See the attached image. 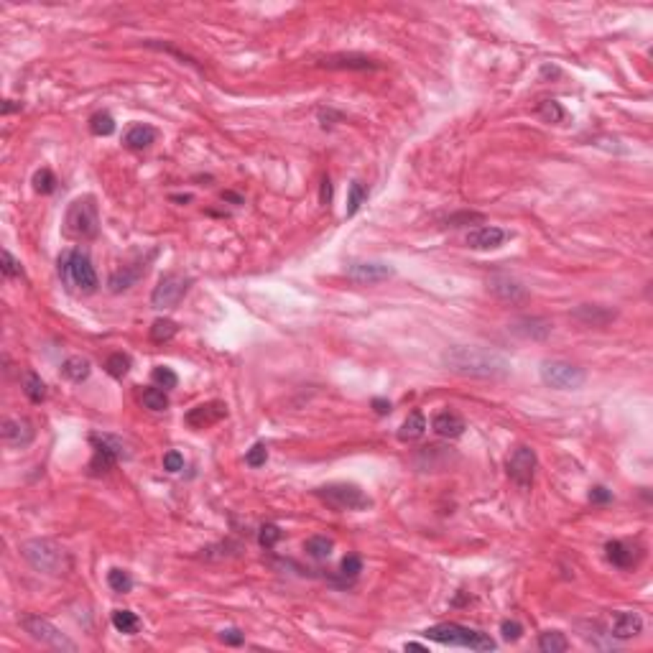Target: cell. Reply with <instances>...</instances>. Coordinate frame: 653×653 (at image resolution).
<instances>
[{
    "label": "cell",
    "mask_w": 653,
    "mask_h": 653,
    "mask_svg": "<svg viewBox=\"0 0 653 653\" xmlns=\"http://www.w3.org/2000/svg\"><path fill=\"white\" fill-rule=\"evenodd\" d=\"M442 363L465 378H485V380H501L510 376V360L488 347H470V345H457V347L444 350Z\"/></svg>",
    "instance_id": "1"
},
{
    "label": "cell",
    "mask_w": 653,
    "mask_h": 653,
    "mask_svg": "<svg viewBox=\"0 0 653 653\" xmlns=\"http://www.w3.org/2000/svg\"><path fill=\"white\" fill-rule=\"evenodd\" d=\"M426 641L442 645H459V648H470V651H495L498 643L492 641L490 635L483 630H474V628L459 626V623H439L424 630Z\"/></svg>",
    "instance_id": "2"
},
{
    "label": "cell",
    "mask_w": 653,
    "mask_h": 653,
    "mask_svg": "<svg viewBox=\"0 0 653 653\" xmlns=\"http://www.w3.org/2000/svg\"><path fill=\"white\" fill-rule=\"evenodd\" d=\"M21 556L26 559L36 572L59 577L69 569V559L62 546L54 544L51 538H28L21 544Z\"/></svg>",
    "instance_id": "3"
},
{
    "label": "cell",
    "mask_w": 653,
    "mask_h": 653,
    "mask_svg": "<svg viewBox=\"0 0 653 653\" xmlns=\"http://www.w3.org/2000/svg\"><path fill=\"white\" fill-rule=\"evenodd\" d=\"M59 273H62L64 284L69 288H74V291H80V294H92V291H98L100 286L90 255L82 251L64 253L62 258H59Z\"/></svg>",
    "instance_id": "4"
},
{
    "label": "cell",
    "mask_w": 653,
    "mask_h": 653,
    "mask_svg": "<svg viewBox=\"0 0 653 653\" xmlns=\"http://www.w3.org/2000/svg\"><path fill=\"white\" fill-rule=\"evenodd\" d=\"M64 233L72 240H92L100 233V212L92 197L74 199L67 217H64Z\"/></svg>",
    "instance_id": "5"
},
{
    "label": "cell",
    "mask_w": 653,
    "mask_h": 653,
    "mask_svg": "<svg viewBox=\"0 0 653 653\" xmlns=\"http://www.w3.org/2000/svg\"><path fill=\"white\" fill-rule=\"evenodd\" d=\"M314 495L334 510H367L373 505V501L360 490L358 485H350V483L322 485V488L314 490Z\"/></svg>",
    "instance_id": "6"
},
{
    "label": "cell",
    "mask_w": 653,
    "mask_h": 653,
    "mask_svg": "<svg viewBox=\"0 0 653 653\" xmlns=\"http://www.w3.org/2000/svg\"><path fill=\"white\" fill-rule=\"evenodd\" d=\"M21 628H23L34 641H38L41 645H49V648H54V651H67V653L77 651V643L69 641L54 623H49V620L41 615H23L21 617Z\"/></svg>",
    "instance_id": "7"
},
{
    "label": "cell",
    "mask_w": 653,
    "mask_h": 653,
    "mask_svg": "<svg viewBox=\"0 0 653 653\" xmlns=\"http://www.w3.org/2000/svg\"><path fill=\"white\" fill-rule=\"evenodd\" d=\"M541 380L556 391H577L584 385L587 373L580 365H572L566 360H544L541 363Z\"/></svg>",
    "instance_id": "8"
},
{
    "label": "cell",
    "mask_w": 653,
    "mask_h": 653,
    "mask_svg": "<svg viewBox=\"0 0 653 653\" xmlns=\"http://www.w3.org/2000/svg\"><path fill=\"white\" fill-rule=\"evenodd\" d=\"M189 286H192V281L184 276H179V273H166V276L156 284V288H153L151 294V304L156 306V309H169V306H176L187 296Z\"/></svg>",
    "instance_id": "9"
},
{
    "label": "cell",
    "mask_w": 653,
    "mask_h": 653,
    "mask_svg": "<svg viewBox=\"0 0 653 653\" xmlns=\"http://www.w3.org/2000/svg\"><path fill=\"white\" fill-rule=\"evenodd\" d=\"M536 452L531 447H526V444H520V447L513 449V455L508 457V477L513 480V483L518 485V488H531V483H534V474H536Z\"/></svg>",
    "instance_id": "10"
},
{
    "label": "cell",
    "mask_w": 653,
    "mask_h": 653,
    "mask_svg": "<svg viewBox=\"0 0 653 653\" xmlns=\"http://www.w3.org/2000/svg\"><path fill=\"white\" fill-rule=\"evenodd\" d=\"M92 447H95V457H92L90 467L95 472H108L117 465V459L123 457V442H117L113 437H100V434H92L90 437Z\"/></svg>",
    "instance_id": "11"
},
{
    "label": "cell",
    "mask_w": 653,
    "mask_h": 653,
    "mask_svg": "<svg viewBox=\"0 0 653 653\" xmlns=\"http://www.w3.org/2000/svg\"><path fill=\"white\" fill-rule=\"evenodd\" d=\"M345 273L355 284H380V281H388L393 276V268L388 263H380V260H360V263H350Z\"/></svg>",
    "instance_id": "12"
},
{
    "label": "cell",
    "mask_w": 653,
    "mask_h": 653,
    "mask_svg": "<svg viewBox=\"0 0 653 653\" xmlns=\"http://www.w3.org/2000/svg\"><path fill=\"white\" fill-rule=\"evenodd\" d=\"M508 238L510 233H505L503 227L483 225V227H477L472 233H467V245H470L472 251H495V248H501Z\"/></svg>",
    "instance_id": "13"
},
{
    "label": "cell",
    "mask_w": 653,
    "mask_h": 653,
    "mask_svg": "<svg viewBox=\"0 0 653 653\" xmlns=\"http://www.w3.org/2000/svg\"><path fill=\"white\" fill-rule=\"evenodd\" d=\"M605 554H608V559L615 564L617 569H633L643 559L641 546L628 544V541H608L605 544Z\"/></svg>",
    "instance_id": "14"
},
{
    "label": "cell",
    "mask_w": 653,
    "mask_h": 653,
    "mask_svg": "<svg viewBox=\"0 0 653 653\" xmlns=\"http://www.w3.org/2000/svg\"><path fill=\"white\" fill-rule=\"evenodd\" d=\"M508 330L513 332V334L523 337V340H546L554 327H551V322L544 319V317H518V319L510 322Z\"/></svg>",
    "instance_id": "15"
},
{
    "label": "cell",
    "mask_w": 653,
    "mask_h": 653,
    "mask_svg": "<svg viewBox=\"0 0 653 653\" xmlns=\"http://www.w3.org/2000/svg\"><path fill=\"white\" fill-rule=\"evenodd\" d=\"M643 630V617L638 612H630V610H620L612 615V623H610V635L615 641H630L635 635H641Z\"/></svg>",
    "instance_id": "16"
},
{
    "label": "cell",
    "mask_w": 653,
    "mask_h": 653,
    "mask_svg": "<svg viewBox=\"0 0 653 653\" xmlns=\"http://www.w3.org/2000/svg\"><path fill=\"white\" fill-rule=\"evenodd\" d=\"M615 317H617V312H612V309H608V306H599V304H582L572 312L574 322H580L582 327H595V330L608 327Z\"/></svg>",
    "instance_id": "17"
},
{
    "label": "cell",
    "mask_w": 653,
    "mask_h": 653,
    "mask_svg": "<svg viewBox=\"0 0 653 653\" xmlns=\"http://www.w3.org/2000/svg\"><path fill=\"white\" fill-rule=\"evenodd\" d=\"M225 416H227V406L220 401H212V403L194 406V409L187 413V424L192 429H207V426H212L217 421H222Z\"/></svg>",
    "instance_id": "18"
},
{
    "label": "cell",
    "mask_w": 653,
    "mask_h": 653,
    "mask_svg": "<svg viewBox=\"0 0 653 653\" xmlns=\"http://www.w3.org/2000/svg\"><path fill=\"white\" fill-rule=\"evenodd\" d=\"M34 434L36 431L31 426V421L26 419H5L0 426V437L10 447H28L34 442Z\"/></svg>",
    "instance_id": "19"
},
{
    "label": "cell",
    "mask_w": 653,
    "mask_h": 653,
    "mask_svg": "<svg viewBox=\"0 0 653 653\" xmlns=\"http://www.w3.org/2000/svg\"><path fill=\"white\" fill-rule=\"evenodd\" d=\"M488 288H490L492 294L498 296L501 301H510V304L528 299L526 286H520L518 281L510 278V276H492L490 281H488Z\"/></svg>",
    "instance_id": "20"
},
{
    "label": "cell",
    "mask_w": 653,
    "mask_h": 653,
    "mask_svg": "<svg viewBox=\"0 0 653 653\" xmlns=\"http://www.w3.org/2000/svg\"><path fill=\"white\" fill-rule=\"evenodd\" d=\"M431 429L437 431L439 437L457 439V437H462V434H465L467 424L457 411H442V413H437V416H434V421H431Z\"/></svg>",
    "instance_id": "21"
},
{
    "label": "cell",
    "mask_w": 653,
    "mask_h": 653,
    "mask_svg": "<svg viewBox=\"0 0 653 653\" xmlns=\"http://www.w3.org/2000/svg\"><path fill=\"white\" fill-rule=\"evenodd\" d=\"M319 64L327 69H376L378 67L373 59H367L363 54H334L322 59Z\"/></svg>",
    "instance_id": "22"
},
{
    "label": "cell",
    "mask_w": 653,
    "mask_h": 653,
    "mask_svg": "<svg viewBox=\"0 0 653 653\" xmlns=\"http://www.w3.org/2000/svg\"><path fill=\"white\" fill-rule=\"evenodd\" d=\"M156 128L146 126V123H135L133 128H128L126 133V146L128 148H133V151H144V148H148L151 144H156Z\"/></svg>",
    "instance_id": "23"
},
{
    "label": "cell",
    "mask_w": 653,
    "mask_h": 653,
    "mask_svg": "<svg viewBox=\"0 0 653 653\" xmlns=\"http://www.w3.org/2000/svg\"><path fill=\"white\" fill-rule=\"evenodd\" d=\"M424 431H426V419H424V413L413 411V413H409V419L401 424L398 439H401V442H416V439L424 437Z\"/></svg>",
    "instance_id": "24"
},
{
    "label": "cell",
    "mask_w": 653,
    "mask_h": 653,
    "mask_svg": "<svg viewBox=\"0 0 653 653\" xmlns=\"http://www.w3.org/2000/svg\"><path fill=\"white\" fill-rule=\"evenodd\" d=\"M90 373H92V365H90V360H84V358H67L62 363V376L67 378V380H72V383L87 380Z\"/></svg>",
    "instance_id": "25"
},
{
    "label": "cell",
    "mask_w": 653,
    "mask_h": 653,
    "mask_svg": "<svg viewBox=\"0 0 653 653\" xmlns=\"http://www.w3.org/2000/svg\"><path fill=\"white\" fill-rule=\"evenodd\" d=\"M538 648L544 653H564L569 648V641L566 635L559 633V630H544L538 635Z\"/></svg>",
    "instance_id": "26"
},
{
    "label": "cell",
    "mask_w": 653,
    "mask_h": 653,
    "mask_svg": "<svg viewBox=\"0 0 653 653\" xmlns=\"http://www.w3.org/2000/svg\"><path fill=\"white\" fill-rule=\"evenodd\" d=\"M113 628H115L117 633L133 635L138 633L141 620H138V615H135L133 610H115V612H113Z\"/></svg>",
    "instance_id": "27"
},
{
    "label": "cell",
    "mask_w": 653,
    "mask_h": 653,
    "mask_svg": "<svg viewBox=\"0 0 653 653\" xmlns=\"http://www.w3.org/2000/svg\"><path fill=\"white\" fill-rule=\"evenodd\" d=\"M138 276H141V271H138V268L130 271L128 266H123V268L115 271V273L110 276V291H115V294H120V291H128V288H130L135 281H138Z\"/></svg>",
    "instance_id": "28"
},
{
    "label": "cell",
    "mask_w": 653,
    "mask_h": 653,
    "mask_svg": "<svg viewBox=\"0 0 653 653\" xmlns=\"http://www.w3.org/2000/svg\"><path fill=\"white\" fill-rule=\"evenodd\" d=\"M332 549H334V544H332V538L327 536H312V538H306V544H304V551L312 556V559H317V562L327 559V556L332 554Z\"/></svg>",
    "instance_id": "29"
},
{
    "label": "cell",
    "mask_w": 653,
    "mask_h": 653,
    "mask_svg": "<svg viewBox=\"0 0 653 653\" xmlns=\"http://www.w3.org/2000/svg\"><path fill=\"white\" fill-rule=\"evenodd\" d=\"M23 393L28 396V401H31V403H41L46 398L44 380H41L36 373H31V370H28L26 376H23Z\"/></svg>",
    "instance_id": "30"
},
{
    "label": "cell",
    "mask_w": 653,
    "mask_h": 653,
    "mask_svg": "<svg viewBox=\"0 0 653 653\" xmlns=\"http://www.w3.org/2000/svg\"><path fill=\"white\" fill-rule=\"evenodd\" d=\"M176 332H179L176 322H171V319H156V322L151 324V340L156 342V345H163V342L174 340Z\"/></svg>",
    "instance_id": "31"
},
{
    "label": "cell",
    "mask_w": 653,
    "mask_h": 653,
    "mask_svg": "<svg viewBox=\"0 0 653 653\" xmlns=\"http://www.w3.org/2000/svg\"><path fill=\"white\" fill-rule=\"evenodd\" d=\"M367 199V189L363 181H352L347 189V209H345V215L347 217H355L358 215V209L363 207V202Z\"/></svg>",
    "instance_id": "32"
},
{
    "label": "cell",
    "mask_w": 653,
    "mask_h": 653,
    "mask_svg": "<svg viewBox=\"0 0 653 653\" xmlns=\"http://www.w3.org/2000/svg\"><path fill=\"white\" fill-rule=\"evenodd\" d=\"M141 401H144V406L151 409V411H166V409H169V396H166V391L159 388V385H156V388H146Z\"/></svg>",
    "instance_id": "33"
},
{
    "label": "cell",
    "mask_w": 653,
    "mask_h": 653,
    "mask_svg": "<svg viewBox=\"0 0 653 653\" xmlns=\"http://www.w3.org/2000/svg\"><path fill=\"white\" fill-rule=\"evenodd\" d=\"M108 584L110 590L117 592V595H126V592L133 590V577L126 572V569H110L108 572Z\"/></svg>",
    "instance_id": "34"
},
{
    "label": "cell",
    "mask_w": 653,
    "mask_h": 653,
    "mask_svg": "<svg viewBox=\"0 0 653 653\" xmlns=\"http://www.w3.org/2000/svg\"><path fill=\"white\" fill-rule=\"evenodd\" d=\"M105 370H108L113 378H126L128 370H130V358L128 355H123V352H113L108 360H105Z\"/></svg>",
    "instance_id": "35"
},
{
    "label": "cell",
    "mask_w": 653,
    "mask_h": 653,
    "mask_svg": "<svg viewBox=\"0 0 653 653\" xmlns=\"http://www.w3.org/2000/svg\"><path fill=\"white\" fill-rule=\"evenodd\" d=\"M90 130L92 135H113L115 133V120L110 113H95L90 117Z\"/></svg>",
    "instance_id": "36"
},
{
    "label": "cell",
    "mask_w": 653,
    "mask_h": 653,
    "mask_svg": "<svg viewBox=\"0 0 653 653\" xmlns=\"http://www.w3.org/2000/svg\"><path fill=\"white\" fill-rule=\"evenodd\" d=\"M151 378H153V383L159 385V388H163V391H169V388H176V383H179V376H176V373H174L171 367H166V365L153 367Z\"/></svg>",
    "instance_id": "37"
},
{
    "label": "cell",
    "mask_w": 653,
    "mask_h": 653,
    "mask_svg": "<svg viewBox=\"0 0 653 653\" xmlns=\"http://www.w3.org/2000/svg\"><path fill=\"white\" fill-rule=\"evenodd\" d=\"M538 115L544 117L546 123H562L564 117H566V113H564V108L556 100H544V102L538 105Z\"/></svg>",
    "instance_id": "38"
},
{
    "label": "cell",
    "mask_w": 653,
    "mask_h": 653,
    "mask_svg": "<svg viewBox=\"0 0 653 653\" xmlns=\"http://www.w3.org/2000/svg\"><path fill=\"white\" fill-rule=\"evenodd\" d=\"M34 189L38 194H51L56 189V176L49 169H41L34 174Z\"/></svg>",
    "instance_id": "39"
},
{
    "label": "cell",
    "mask_w": 653,
    "mask_h": 653,
    "mask_svg": "<svg viewBox=\"0 0 653 653\" xmlns=\"http://www.w3.org/2000/svg\"><path fill=\"white\" fill-rule=\"evenodd\" d=\"M278 538H281V528H278L276 523H266V526H260L258 544L263 546V549H273V546L278 544Z\"/></svg>",
    "instance_id": "40"
},
{
    "label": "cell",
    "mask_w": 653,
    "mask_h": 653,
    "mask_svg": "<svg viewBox=\"0 0 653 653\" xmlns=\"http://www.w3.org/2000/svg\"><path fill=\"white\" fill-rule=\"evenodd\" d=\"M266 459H268V449H266L263 442H258V444H253V447L248 449V455H245V465L263 467L266 465Z\"/></svg>",
    "instance_id": "41"
},
{
    "label": "cell",
    "mask_w": 653,
    "mask_h": 653,
    "mask_svg": "<svg viewBox=\"0 0 653 653\" xmlns=\"http://www.w3.org/2000/svg\"><path fill=\"white\" fill-rule=\"evenodd\" d=\"M0 268H3V276L5 278H16V276H23V268H21V263L13 255H10L8 251H3L0 253Z\"/></svg>",
    "instance_id": "42"
},
{
    "label": "cell",
    "mask_w": 653,
    "mask_h": 653,
    "mask_svg": "<svg viewBox=\"0 0 653 653\" xmlns=\"http://www.w3.org/2000/svg\"><path fill=\"white\" fill-rule=\"evenodd\" d=\"M340 572H342V577H347V580H355L360 572H363V559L360 556H345L342 559V564H340Z\"/></svg>",
    "instance_id": "43"
},
{
    "label": "cell",
    "mask_w": 653,
    "mask_h": 653,
    "mask_svg": "<svg viewBox=\"0 0 653 653\" xmlns=\"http://www.w3.org/2000/svg\"><path fill=\"white\" fill-rule=\"evenodd\" d=\"M501 633H503V641L516 643L520 635H523V628H520V623H516V620H503V623H501Z\"/></svg>",
    "instance_id": "44"
},
{
    "label": "cell",
    "mask_w": 653,
    "mask_h": 653,
    "mask_svg": "<svg viewBox=\"0 0 653 653\" xmlns=\"http://www.w3.org/2000/svg\"><path fill=\"white\" fill-rule=\"evenodd\" d=\"M163 470L166 472H179V470H184V457L179 455V452H166L163 455Z\"/></svg>",
    "instance_id": "45"
},
{
    "label": "cell",
    "mask_w": 653,
    "mask_h": 653,
    "mask_svg": "<svg viewBox=\"0 0 653 653\" xmlns=\"http://www.w3.org/2000/svg\"><path fill=\"white\" fill-rule=\"evenodd\" d=\"M483 215L480 212H459V215H452L447 220V227H462L465 222H480Z\"/></svg>",
    "instance_id": "46"
},
{
    "label": "cell",
    "mask_w": 653,
    "mask_h": 653,
    "mask_svg": "<svg viewBox=\"0 0 653 653\" xmlns=\"http://www.w3.org/2000/svg\"><path fill=\"white\" fill-rule=\"evenodd\" d=\"M220 641H222V643H227V645H240L242 641H245V635H242L238 628H227V630H222V633H220Z\"/></svg>",
    "instance_id": "47"
},
{
    "label": "cell",
    "mask_w": 653,
    "mask_h": 653,
    "mask_svg": "<svg viewBox=\"0 0 653 653\" xmlns=\"http://www.w3.org/2000/svg\"><path fill=\"white\" fill-rule=\"evenodd\" d=\"M590 501L592 503H610L612 501V492H610L608 488H599L597 485V488H592L590 490Z\"/></svg>",
    "instance_id": "48"
},
{
    "label": "cell",
    "mask_w": 653,
    "mask_h": 653,
    "mask_svg": "<svg viewBox=\"0 0 653 653\" xmlns=\"http://www.w3.org/2000/svg\"><path fill=\"white\" fill-rule=\"evenodd\" d=\"M373 409H376L378 416H388L393 406H391V401H385V398H373Z\"/></svg>",
    "instance_id": "49"
},
{
    "label": "cell",
    "mask_w": 653,
    "mask_h": 653,
    "mask_svg": "<svg viewBox=\"0 0 653 653\" xmlns=\"http://www.w3.org/2000/svg\"><path fill=\"white\" fill-rule=\"evenodd\" d=\"M330 199H332V181L324 176V179H322V192H319V202H322V205H330Z\"/></svg>",
    "instance_id": "50"
},
{
    "label": "cell",
    "mask_w": 653,
    "mask_h": 653,
    "mask_svg": "<svg viewBox=\"0 0 653 653\" xmlns=\"http://www.w3.org/2000/svg\"><path fill=\"white\" fill-rule=\"evenodd\" d=\"M406 651H426L421 643H406Z\"/></svg>",
    "instance_id": "51"
}]
</instances>
